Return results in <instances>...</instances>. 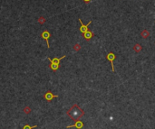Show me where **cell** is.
<instances>
[{
	"instance_id": "9a60e30c",
	"label": "cell",
	"mask_w": 155,
	"mask_h": 129,
	"mask_svg": "<svg viewBox=\"0 0 155 129\" xmlns=\"http://www.w3.org/2000/svg\"><path fill=\"white\" fill-rule=\"evenodd\" d=\"M82 1H83V2H84L85 4H89L90 2L92 1V0H82Z\"/></svg>"
},
{
	"instance_id": "30bf717a",
	"label": "cell",
	"mask_w": 155,
	"mask_h": 129,
	"mask_svg": "<svg viewBox=\"0 0 155 129\" xmlns=\"http://www.w3.org/2000/svg\"><path fill=\"white\" fill-rule=\"evenodd\" d=\"M142 50V47L140 43H135V44L133 45V51H134L135 53H140Z\"/></svg>"
},
{
	"instance_id": "4fadbf2b",
	"label": "cell",
	"mask_w": 155,
	"mask_h": 129,
	"mask_svg": "<svg viewBox=\"0 0 155 129\" xmlns=\"http://www.w3.org/2000/svg\"><path fill=\"white\" fill-rule=\"evenodd\" d=\"M31 111H32V110H31V107H30V106H26V107L24 108V113L27 114V115H29L30 113H31Z\"/></svg>"
},
{
	"instance_id": "2e32d148",
	"label": "cell",
	"mask_w": 155,
	"mask_h": 129,
	"mask_svg": "<svg viewBox=\"0 0 155 129\" xmlns=\"http://www.w3.org/2000/svg\"><path fill=\"white\" fill-rule=\"evenodd\" d=\"M154 23H155V21H154Z\"/></svg>"
},
{
	"instance_id": "277c9868",
	"label": "cell",
	"mask_w": 155,
	"mask_h": 129,
	"mask_svg": "<svg viewBox=\"0 0 155 129\" xmlns=\"http://www.w3.org/2000/svg\"><path fill=\"white\" fill-rule=\"evenodd\" d=\"M79 22H80V23H81V27H80V32H81V33H86L87 31H89V30H88V27H89V25L92 23V21H89L87 24H83L82 22V19L79 18Z\"/></svg>"
},
{
	"instance_id": "52a82bcc",
	"label": "cell",
	"mask_w": 155,
	"mask_h": 129,
	"mask_svg": "<svg viewBox=\"0 0 155 129\" xmlns=\"http://www.w3.org/2000/svg\"><path fill=\"white\" fill-rule=\"evenodd\" d=\"M71 127H76L77 129H82L83 127V123L81 121V120H78L74 123L73 126H66V128H71Z\"/></svg>"
},
{
	"instance_id": "5bb4252c",
	"label": "cell",
	"mask_w": 155,
	"mask_h": 129,
	"mask_svg": "<svg viewBox=\"0 0 155 129\" xmlns=\"http://www.w3.org/2000/svg\"><path fill=\"white\" fill-rule=\"evenodd\" d=\"M37 127V126H30L29 125H26V126H24L23 129H34Z\"/></svg>"
},
{
	"instance_id": "7c38bea8",
	"label": "cell",
	"mask_w": 155,
	"mask_h": 129,
	"mask_svg": "<svg viewBox=\"0 0 155 129\" xmlns=\"http://www.w3.org/2000/svg\"><path fill=\"white\" fill-rule=\"evenodd\" d=\"M37 21H38V23H39L40 24H44V23L46 22V19L44 16H40L39 18H38V20H37Z\"/></svg>"
},
{
	"instance_id": "6da1fadb",
	"label": "cell",
	"mask_w": 155,
	"mask_h": 129,
	"mask_svg": "<svg viewBox=\"0 0 155 129\" xmlns=\"http://www.w3.org/2000/svg\"><path fill=\"white\" fill-rule=\"evenodd\" d=\"M66 115L69 116L71 119H73V121H78L84 116V111L78 105H73L72 107L66 112Z\"/></svg>"
},
{
	"instance_id": "5b68a950",
	"label": "cell",
	"mask_w": 155,
	"mask_h": 129,
	"mask_svg": "<svg viewBox=\"0 0 155 129\" xmlns=\"http://www.w3.org/2000/svg\"><path fill=\"white\" fill-rule=\"evenodd\" d=\"M50 36H51V34H50V33L48 32V31H47V30L44 31L43 33H41V37L46 41V43H47V48H48V49L50 48V44H49V38H50Z\"/></svg>"
},
{
	"instance_id": "3957f363",
	"label": "cell",
	"mask_w": 155,
	"mask_h": 129,
	"mask_svg": "<svg viewBox=\"0 0 155 129\" xmlns=\"http://www.w3.org/2000/svg\"><path fill=\"white\" fill-rule=\"evenodd\" d=\"M115 54L113 53H109L107 55H106V59L109 61L110 62H111V66H112V72H114L115 71V69H114V64H113V61H114V60H115Z\"/></svg>"
},
{
	"instance_id": "7a4b0ae2",
	"label": "cell",
	"mask_w": 155,
	"mask_h": 129,
	"mask_svg": "<svg viewBox=\"0 0 155 129\" xmlns=\"http://www.w3.org/2000/svg\"><path fill=\"white\" fill-rule=\"evenodd\" d=\"M65 57L66 55H64V56L61 57V58H54V59L48 58V60L50 61V69H52V70H54V71L57 70L60 67V61H61L64 58H65Z\"/></svg>"
},
{
	"instance_id": "8fae6325",
	"label": "cell",
	"mask_w": 155,
	"mask_h": 129,
	"mask_svg": "<svg viewBox=\"0 0 155 129\" xmlns=\"http://www.w3.org/2000/svg\"><path fill=\"white\" fill-rule=\"evenodd\" d=\"M73 51H74V52H79L80 49H81V45H80L79 43H75V44L73 45Z\"/></svg>"
},
{
	"instance_id": "9c48e42d",
	"label": "cell",
	"mask_w": 155,
	"mask_h": 129,
	"mask_svg": "<svg viewBox=\"0 0 155 129\" xmlns=\"http://www.w3.org/2000/svg\"><path fill=\"white\" fill-rule=\"evenodd\" d=\"M150 35H151V33H150V32H149L147 29L142 30V32H141V36H142L143 39H147V38H149Z\"/></svg>"
},
{
	"instance_id": "ba28073f",
	"label": "cell",
	"mask_w": 155,
	"mask_h": 129,
	"mask_svg": "<svg viewBox=\"0 0 155 129\" xmlns=\"http://www.w3.org/2000/svg\"><path fill=\"white\" fill-rule=\"evenodd\" d=\"M94 36V33L91 32V31H87L86 33H83V38L86 40V41H89L92 38V37Z\"/></svg>"
},
{
	"instance_id": "8992f818",
	"label": "cell",
	"mask_w": 155,
	"mask_h": 129,
	"mask_svg": "<svg viewBox=\"0 0 155 129\" xmlns=\"http://www.w3.org/2000/svg\"><path fill=\"white\" fill-rule=\"evenodd\" d=\"M58 95H54L53 93L51 92L50 90H48L47 92H46V94L44 95V99H46V101H51L54 98H58Z\"/></svg>"
}]
</instances>
